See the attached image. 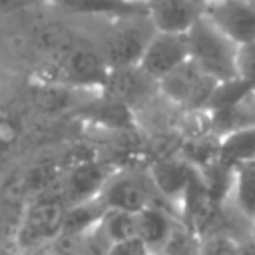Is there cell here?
I'll return each instance as SVG.
<instances>
[{"label":"cell","instance_id":"1","mask_svg":"<svg viewBox=\"0 0 255 255\" xmlns=\"http://www.w3.org/2000/svg\"><path fill=\"white\" fill-rule=\"evenodd\" d=\"M189 60H193L205 74L217 82H225L235 76V52L237 44L229 40L215 24L203 14L187 30Z\"/></svg>","mask_w":255,"mask_h":255},{"label":"cell","instance_id":"2","mask_svg":"<svg viewBox=\"0 0 255 255\" xmlns=\"http://www.w3.org/2000/svg\"><path fill=\"white\" fill-rule=\"evenodd\" d=\"M110 28L102 38L100 54L110 70L137 66L155 28L147 14L110 18Z\"/></svg>","mask_w":255,"mask_h":255},{"label":"cell","instance_id":"3","mask_svg":"<svg viewBox=\"0 0 255 255\" xmlns=\"http://www.w3.org/2000/svg\"><path fill=\"white\" fill-rule=\"evenodd\" d=\"M217 84L219 82L205 74L193 60H187L179 68L163 76L157 82V88L159 96L169 104L187 112H195L207 108Z\"/></svg>","mask_w":255,"mask_h":255},{"label":"cell","instance_id":"4","mask_svg":"<svg viewBox=\"0 0 255 255\" xmlns=\"http://www.w3.org/2000/svg\"><path fill=\"white\" fill-rule=\"evenodd\" d=\"M98 197L106 209H124L131 213H137L151 203L163 205L155 193L147 169L143 171L133 167H116Z\"/></svg>","mask_w":255,"mask_h":255},{"label":"cell","instance_id":"5","mask_svg":"<svg viewBox=\"0 0 255 255\" xmlns=\"http://www.w3.org/2000/svg\"><path fill=\"white\" fill-rule=\"evenodd\" d=\"M66 207L68 201L64 197V191L42 193L38 199H34L18 231L20 243L24 247H38L58 239V235L62 233Z\"/></svg>","mask_w":255,"mask_h":255},{"label":"cell","instance_id":"6","mask_svg":"<svg viewBox=\"0 0 255 255\" xmlns=\"http://www.w3.org/2000/svg\"><path fill=\"white\" fill-rule=\"evenodd\" d=\"M201 14L237 46L255 40V0H199Z\"/></svg>","mask_w":255,"mask_h":255},{"label":"cell","instance_id":"7","mask_svg":"<svg viewBox=\"0 0 255 255\" xmlns=\"http://www.w3.org/2000/svg\"><path fill=\"white\" fill-rule=\"evenodd\" d=\"M195 167L181 157L177 151L159 155L147 165L149 179L155 187V193L163 205L173 209L179 217V205L183 201V195L187 191V185L191 181Z\"/></svg>","mask_w":255,"mask_h":255},{"label":"cell","instance_id":"8","mask_svg":"<svg viewBox=\"0 0 255 255\" xmlns=\"http://www.w3.org/2000/svg\"><path fill=\"white\" fill-rule=\"evenodd\" d=\"M189 60V42H187V32L185 34H175V32H153L149 38L143 56L139 60V68L159 82L163 76L179 68L183 62Z\"/></svg>","mask_w":255,"mask_h":255},{"label":"cell","instance_id":"9","mask_svg":"<svg viewBox=\"0 0 255 255\" xmlns=\"http://www.w3.org/2000/svg\"><path fill=\"white\" fill-rule=\"evenodd\" d=\"M102 90L106 92L108 98L126 104L133 112L137 108L151 104V100L159 96L157 82L149 78L139 66L110 70Z\"/></svg>","mask_w":255,"mask_h":255},{"label":"cell","instance_id":"10","mask_svg":"<svg viewBox=\"0 0 255 255\" xmlns=\"http://www.w3.org/2000/svg\"><path fill=\"white\" fill-rule=\"evenodd\" d=\"M114 169L116 167H110L108 163H104L98 157L74 163L68 169L64 183H62V191H64L68 205L98 197Z\"/></svg>","mask_w":255,"mask_h":255},{"label":"cell","instance_id":"11","mask_svg":"<svg viewBox=\"0 0 255 255\" xmlns=\"http://www.w3.org/2000/svg\"><path fill=\"white\" fill-rule=\"evenodd\" d=\"M62 78L78 88H104V82L110 74L100 50L94 48H74L64 54L60 64Z\"/></svg>","mask_w":255,"mask_h":255},{"label":"cell","instance_id":"12","mask_svg":"<svg viewBox=\"0 0 255 255\" xmlns=\"http://www.w3.org/2000/svg\"><path fill=\"white\" fill-rule=\"evenodd\" d=\"M137 217V237L147 245L151 255H163L179 217L165 205L151 203L135 213Z\"/></svg>","mask_w":255,"mask_h":255},{"label":"cell","instance_id":"13","mask_svg":"<svg viewBox=\"0 0 255 255\" xmlns=\"http://www.w3.org/2000/svg\"><path fill=\"white\" fill-rule=\"evenodd\" d=\"M199 0H149L147 16L157 32L185 34L199 18Z\"/></svg>","mask_w":255,"mask_h":255},{"label":"cell","instance_id":"14","mask_svg":"<svg viewBox=\"0 0 255 255\" xmlns=\"http://www.w3.org/2000/svg\"><path fill=\"white\" fill-rule=\"evenodd\" d=\"M207 112H209L211 133L217 137L229 131H235V129L255 126V86L245 90L231 104L219 110H207Z\"/></svg>","mask_w":255,"mask_h":255},{"label":"cell","instance_id":"15","mask_svg":"<svg viewBox=\"0 0 255 255\" xmlns=\"http://www.w3.org/2000/svg\"><path fill=\"white\" fill-rule=\"evenodd\" d=\"M225 203H229L249 223L255 221V161L233 167V179Z\"/></svg>","mask_w":255,"mask_h":255},{"label":"cell","instance_id":"16","mask_svg":"<svg viewBox=\"0 0 255 255\" xmlns=\"http://www.w3.org/2000/svg\"><path fill=\"white\" fill-rule=\"evenodd\" d=\"M62 8L86 14V16H100V18H118V16H133V14H147L145 2L135 0H56Z\"/></svg>","mask_w":255,"mask_h":255},{"label":"cell","instance_id":"17","mask_svg":"<svg viewBox=\"0 0 255 255\" xmlns=\"http://www.w3.org/2000/svg\"><path fill=\"white\" fill-rule=\"evenodd\" d=\"M104 213H106V205L100 201V197L78 201V203H70L66 207L62 233L80 237V235L92 231L94 227H98V223L102 221Z\"/></svg>","mask_w":255,"mask_h":255},{"label":"cell","instance_id":"18","mask_svg":"<svg viewBox=\"0 0 255 255\" xmlns=\"http://www.w3.org/2000/svg\"><path fill=\"white\" fill-rule=\"evenodd\" d=\"M219 159L229 167L255 161V126L221 135L219 137Z\"/></svg>","mask_w":255,"mask_h":255},{"label":"cell","instance_id":"19","mask_svg":"<svg viewBox=\"0 0 255 255\" xmlns=\"http://www.w3.org/2000/svg\"><path fill=\"white\" fill-rule=\"evenodd\" d=\"M100 229L110 239V243L124 241V239H129V237L137 235V217L131 211L106 209V213L100 221Z\"/></svg>","mask_w":255,"mask_h":255},{"label":"cell","instance_id":"20","mask_svg":"<svg viewBox=\"0 0 255 255\" xmlns=\"http://www.w3.org/2000/svg\"><path fill=\"white\" fill-rule=\"evenodd\" d=\"M241 241L225 231H209L199 237V255H237Z\"/></svg>","mask_w":255,"mask_h":255},{"label":"cell","instance_id":"21","mask_svg":"<svg viewBox=\"0 0 255 255\" xmlns=\"http://www.w3.org/2000/svg\"><path fill=\"white\" fill-rule=\"evenodd\" d=\"M235 76L249 86H255V40L237 46Z\"/></svg>","mask_w":255,"mask_h":255},{"label":"cell","instance_id":"22","mask_svg":"<svg viewBox=\"0 0 255 255\" xmlns=\"http://www.w3.org/2000/svg\"><path fill=\"white\" fill-rule=\"evenodd\" d=\"M108 255H151V251H149L147 245L135 235V237H129V239L112 243Z\"/></svg>","mask_w":255,"mask_h":255},{"label":"cell","instance_id":"23","mask_svg":"<svg viewBox=\"0 0 255 255\" xmlns=\"http://www.w3.org/2000/svg\"><path fill=\"white\" fill-rule=\"evenodd\" d=\"M251 243H253V247H255V221L251 223V227H249V237H247Z\"/></svg>","mask_w":255,"mask_h":255},{"label":"cell","instance_id":"24","mask_svg":"<svg viewBox=\"0 0 255 255\" xmlns=\"http://www.w3.org/2000/svg\"><path fill=\"white\" fill-rule=\"evenodd\" d=\"M18 0H0V6H14Z\"/></svg>","mask_w":255,"mask_h":255},{"label":"cell","instance_id":"25","mask_svg":"<svg viewBox=\"0 0 255 255\" xmlns=\"http://www.w3.org/2000/svg\"><path fill=\"white\" fill-rule=\"evenodd\" d=\"M135 2H145V4H147V2H149V0H135Z\"/></svg>","mask_w":255,"mask_h":255}]
</instances>
